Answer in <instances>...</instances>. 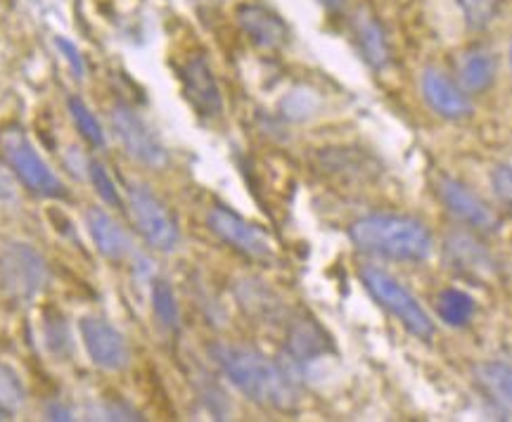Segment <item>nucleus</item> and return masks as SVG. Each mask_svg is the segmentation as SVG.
<instances>
[{
  "mask_svg": "<svg viewBox=\"0 0 512 422\" xmlns=\"http://www.w3.org/2000/svg\"><path fill=\"white\" fill-rule=\"evenodd\" d=\"M439 197L446 204V209L456 216L458 221L467 223L470 228L479 230V233H496L501 221L494 214V209L486 204L482 197L472 193L467 185L453 178L441 176L439 178Z\"/></svg>",
  "mask_w": 512,
  "mask_h": 422,
  "instance_id": "nucleus-9",
  "label": "nucleus"
},
{
  "mask_svg": "<svg viewBox=\"0 0 512 422\" xmlns=\"http://www.w3.org/2000/svg\"><path fill=\"white\" fill-rule=\"evenodd\" d=\"M112 126L117 138L124 145V150L131 155L136 162L147 166H159L166 164V147L155 131L147 126V121L131 110L128 105H117L112 110Z\"/></svg>",
  "mask_w": 512,
  "mask_h": 422,
  "instance_id": "nucleus-7",
  "label": "nucleus"
},
{
  "mask_svg": "<svg viewBox=\"0 0 512 422\" xmlns=\"http://www.w3.org/2000/svg\"><path fill=\"white\" fill-rule=\"evenodd\" d=\"M437 311L441 321L451 328H460V325L470 323L472 313H475V299L463 290H444L437 297Z\"/></svg>",
  "mask_w": 512,
  "mask_h": 422,
  "instance_id": "nucleus-20",
  "label": "nucleus"
},
{
  "mask_svg": "<svg viewBox=\"0 0 512 422\" xmlns=\"http://www.w3.org/2000/svg\"><path fill=\"white\" fill-rule=\"evenodd\" d=\"M81 337L93 363L102 370H124L128 366V344L124 335L102 318L86 316L81 321Z\"/></svg>",
  "mask_w": 512,
  "mask_h": 422,
  "instance_id": "nucleus-10",
  "label": "nucleus"
},
{
  "mask_svg": "<svg viewBox=\"0 0 512 422\" xmlns=\"http://www.w3.org/2000/svg\"><path fill=\"white\" fill-rule=\"evenodd\" d=\"M207 223L211 233L219 235L223 242H228L230 247H235L245 257L252 259H268L271 257V240L266 238L264 230L256 228L254 223L242 219L240 214L230 211L226 207H216L209 211Z\"/></svg>",
  "mask_w": 512,
  "mask_h": 422,
  "instance_id": "nucleus-8",
  "label": "nucleus"
},
{
  "mask_svg": "<svg viewBox=\"0 0 512 422\" xmlns=\"http://www.w3.org/2000/svg\"><path fill=\"white\" fill-rule=\"evenodd\" d=\"M183 95L190 107L204 119H216L223 112V98L214 74L204 57H190L183 67Z\"/></svg>",
  "mask_w": 512,
  "mask_h": 422,
  "instance_id": "nucleus-11",
  "label": "nucleus"
},
{
  "mask_svg": "<svg viewBox=\"0 0 512 422\" xmlns=\"http://www.w3.org/2000/svg\"><path fill=\"white\" fill-rule=\"evenodd\" d=\"M67 107H69V114H72V119L76 124V131H79L81 136L95 147L105 145V133H102L100 121L95 119V114L91 110H88L86 102H83L81 98H76V95H72V98L67 100Z\"/></svg>",
  "mask_w": 512,
  "mask_h": 422,
  "instance_id": "nucleus-23",
  "label": "nucleus"
},
{
  "mask_svg": "<svg viewBox=\"0 0 512 422\" xmlns=\"http://www.w3.org/2000/svg\"><path fill=\"white\" fill-rule=\"evenodd\" d=\"M351 240L358 249L392 261H425L432 254L430 230L418 219L399 214H370L351 223Z\"/></svg>",
  "mask_w": 512,
  "mask_h": 422,
  "instance_id": "nucleus-2",
  "label": "nucleus"
},
{
  "mask_svg": "<svg viewBox=\"0 0 512 422\" xmlns=\"http://www.w3.org/2000/svg\"><path fill=\"white\" fill-rule=\"evenodd\" d=\"M422 95H425L427 105L444 119L460 121L472 114L470 98H467L463 88H458V83L448 79L439 69H425V74H422Z\"/></svg>",
  "mask_w": 512,
  "mask_h": 422,
  "instance_id": "nucleus-12",
  "label": "nucleus"
},
{
  "mask_svg": "<svg viewBox=\"0 0 512 422\" xmlns=\"http://www.w3.org/2000/svg\"><path fill=\"white\" fill-rule=\"evenodd\" d=\"M57 48L62 50L64 55H67V60H69V65H72V69H74V74L79 76H83V72H86V67H83V60H81V55H79V50H76V46L74 43H69V41H64L62 36H57Z\"/></svg>",
  "mask_w": 512,
  "mask_h": 422,
  "instance_id": "nucleus-27",
  "label": "nucleus"
},
{
  "mask_svg": "<svg viewBox=\"0 0 512 422\" xmlns=\"http://www.w3.org/2000/svg\"><path fill=\"white\" fill-rule=\"evenodd\" d=\"M24 404V385L8 363L0 361V420H10Z\"/></svg>",
  "mask_w": 512,
  "mask_h": 422,
  "instance_id": "nucleus-22",
  "label": "nucleus"
},
{
  "mask_svg": "<svg viewBox=\"0 0 512 422\" xmlns=\"http://www.w3.org/2000/svg\"><path fill=\"white\" fill-rule=\"evenodd\" d=\"M510 67H512V43H510Z\"/></svg>",
  "mask_w": 512,
  "mask_h": 422,
  "instance_id": "nucleus-30",
  "label": "nucleus"
},
{
  "mask_svg": "<svg viewBox=\"0 0 512 422\" xmlns=\"http://www.w3.org/2000/svg\"><path fill=\"white\" fill-rule=\"evenodd\" d=\"M458 79L460 86L467 93H484L489 91L496 79V60L486 48H470L460 55L458 62Z\"/></svg>",
  "mask_w": 512,
  "mask_h": 422,
  "instance_id": "nucleus-18",
  "label": "nucleus"
},
{
  "mask_svg": "<svg viewBox=\"0 0 512 422\" xmlns=\"http://www.w3.org/2000/svg\"><path fill=\"white\" fill-rule=\"evenodd\" d=\"M128 202H131L133 221L147 245L159 249V252H174L181 242V230L171 211L164 202L145 185H131L128 190Z\"/></svg>",
  "mask_w": 512,
  "mask_h": 422,
  "instance_id": "nucleus-6",
  "label": "nucleus"
},
{
  "mask_svg": "<svg viewBox=\"0 0 512 422\" xmlns=\"http://www.w3.org/2000/svg\"><path fill=\"white\" fill-rule=\"evenodd\" d=\"M48 283V266L34 247L12 242L0 252V290L15 304L34 302Z\"/></svg>",
  "mask_w": 512,
  "mask_h": 422,
  "instance_id": "nucleus-4",
  "label": "nucleus"
},
{
  "mask_svg": "<svg viewBox=\"0 0 512 422\" xmlns=\"http://www.w3.org/2000/svg\"><path fill=\"white\" fill-rule=\"evenodd\" d=\"M152 309H155L157 321L164 330L178 332V328H181V311H178L174 290L164 280H157L152 285Z\"/></svg>",
  "mask_w": 512,
  "mask_h": 422,
  "instance_id": "nucleus-21",
  "label": "nucleus"
},
{
  "mask_svg": "<svg viewBox=\"0 0 512 422\" xmlns=\"http://www.w3.org/2000/svg\"><path fill=\"white\" fill-rule=\"evenodd\" d=\"M491 183L494 190L505 207L512 209V169L510 166H496L494 174H491Z\"/></svg>",
  "mask_w": 512,
  "mask_h": 422,
  "instance_id": "nucleus-26",
  "label": "nucleus"
},
{
  "mask_svg": "<svg viewBox=\"0 0 512 422\" xmlns=\"http://www.w3.org/2000/svg\"><path fill=\"white\" fill-rule=\"evenodd\" d=\"M230 382L254 404L275 408V411H294L299 404L294 377L271 358L256 349L235 347V344H214L209 349Z\"/></svg>",
  "mask_w": 512,
  "mask_h": 422,
  "instance_id": "nucleus-1",
  "label": "nucleus"
},
{
  "mask_svg": "<svg viewBox=\"0 0 512 422\" xmlns=\"http://www.w3.org/2000/svg\"><path fill=\"white\" fill-rule=\"evenodd\" d=\"M446 259L456 271L465 273V276L482 278L494 271V261L486 254L484 247H479L475 240L467 235H451L446 240Z\"/></svg>",
  "mask_w": 512,
  "mask_h": 422,
  "instance_id": "nucleus-17",
  "label": "nucleus"
},
{
  "mask_svg": "<svg viewBox=\"0 0 512 422\" xmlns=\"http://www.w3.org/2000/svg\"><path fill=\"white\" fill-rule=\"evenodd\" d=\"M458 5L472 31H484L498 15V0H458Z\"/></svg>",
  "mask_w": 512,
  "mask_h": 422,
  "instance_id": "nucleus-24",
  "label": "nucleus"
},
{
  "mask_svg": "<svg viewBox=\"0 0 512 422\" xmlns=\"http://www.w3.org/2000/svg\"><path fill=\"white\" fill-rule=\"evenodd\" d=\"M361 280L366 290L373 294V299L382 309H387L399 321L403 328L418 337L422 342H430L434 337V323L427 316L425 309L418 304V299L396 280L392 273L382 271L375 266L361 268Z\"/></svg>",
  "mask_w": 512,
  "mask_h": 422,
  "instance_id": "nucleus-3",
  "label": "nucleus"
},
{
  "mask_svg": "<svg viewBox=\"0 0 512 422\" xmlns=\"http://www.w3.org/2000/svg\"><path fill=\"white\" fill-rule=\"evenodd\" d=\"M0 155L31 193L41 197H67L62 181L48 169L22 129L10 126L0 131Z\"/></svg>",
  "mask_w": 512,
  "mask_h": 422,
  "instance_id": "nucleus-5",
  "label": "nucleus"
},
{
  "mask_svg": "<svg viewBox=\"0 0 512 422\" xmlns=\"http://www.w3.org/2000/svg\"><path fill=\"white\" fill-rule=\"evenodd\" d=\"M46 415H48V420H72V411L64 406H57V404H50L46 408Z\"/></svg>",
  "mask_w": 512,
  "mask_h": 422,
  "instance_id": "nucleus-28",
  "label": "nucleus"
},
{
  "mask_svg": "<svg viewBox=\"0 0 512 422\" xmlns=\"http://www.w3.org/2000/svg\"><path fill=\"white\" fill-rule=\"evenodd\" d=\"M88 176H91L95 193L102 197V202L110 204V207H114V209H121V204L124 202H121L117 185H114L110 174H107L105 164L98 162V159H91V162H88Z\"/></svg>",
  "mask_w": 512,
  "mask_h": 422,
  "instance_id": "nucleus-25",
  "label": "nucleus"
},
{
  "mask_svg": "<svg viewBox=\"0 0 512 422\" xmlns=\"http://www.w3.org/2000/svg\"><path fill=\"white\" fill-rule=\"evenodd\" d=\"M88 228H91V235L95 240V247L100 249L102 257L107 259H126L131 254V238L126 235V230L119 226L117 221L112 219L110 214H105L102 209H91L88 211Z\"/></svg>",
  "mask_w": 512,
  "mask_h": 422,
  "instance_id": "nucleus-16",
  "label": "nucleus"
},
{
  "mask_svg": "<svg viewBox=\"0 0 512 422\" xmlns=\"http://www.w3.org/2000/svg\"><path fill=\"white\" fill-rule=\"evenodd\" d=\"M475 385L501 420H512V366L505 361H484L475 366Z\"/></svg>",
  "mask_w": 512,
  "mask_h": 422,
  "instance_id": "nucleus-14",
  "label": "nucleus"
},
{
  "mask_svg": "<svg viewBox=\"0 0 512 422\" xmlns=\"http://www.w3.org/2000/svg\"><path fill=\"white\" fill-rule=\"evenodd\" d=\"M351 29H354L358 50H361L363 60L373 69H384L389 65V41L384 36V29L377 22V17L366 8H358L356 15L351 17Z\"/></svg>",
  "mask_w": 512,
  "mask_h": 422,
  "instance_id": "nucleus-15",
  "label": "nucleus"
},
{
  "mask_svg": "<svg viewBox=\"0 0 512 422\" xmlns=\"http://www.w3.org/2000/svg\"><path fill=\"white\" fill-rule=\"evenodd\" d=\"M318 3L323 5V8L328 10V12H332V15H335V12H342L344 10L347 0H318Z\"/></svg>",
  "mask_w": 512,
  "mask_h": 422,
  "instance_id": "nucleus-29",
  "label": "nucleus"
},
{
  "mask_svg": "<svg viewBox=\"0 0 512 422\" xmlns=\"http://www.w3.org/2000/svg\"><path fill=\"white\" fill-rule=\"evenodd\" d=\"M328 347L323 330L313 321H299L292 325L290 337H287V351L292 358V370H297L302 363H309L311 358L320 356Z\"/></svg>",
  "mask_w": 512,
  "mask_h": 422,
  "instance_id": "nucleus-19",
  "label": "nucleus"
},
{
  "mask_svg": "<svg viewBox=\"0 0 512 422\" xmlns=\"http://www.w3.org/2000/svg\"><path fill=\"white\" fill-rule=\"evenodd\" d=\"M238 22L249 41L261 50L283 48L287 38H290V31H287L283 17H278L273 10L264 8V5H242L238 10Z\"/></svg>",
  "mask_w": 512,
  "mask_h": 422,
  "instance_id": "nucleus-13",
  "label": "nucleus"
}]
</instances>
